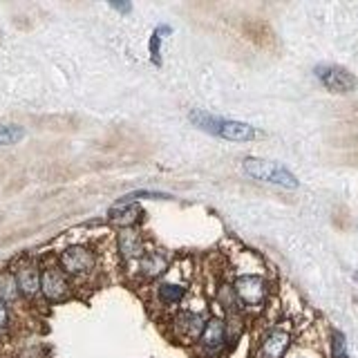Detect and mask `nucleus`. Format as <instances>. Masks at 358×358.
<instances>
[{
    "label": "nucleus",
    "mask_w": 358,
    "mask_h": 358,
    "mask_svg": "<svg viewBox=\"0 0 358 358\" xmlns=\"http://www.w3.org/2000/svg\"><path fill=\"white\" fill-rule=\"evenodd\" d=\"M191 121L200 128V130L226 139V142H251V139L260 135L251 123L235 121V119H222V117L208 114L204 110H193Z\"/></svg>",
    "instance_id": "nucleus-1"
},
{
    "label": "nucleus",
    "mask_w": 358,
    "mask_h": 358,
    "mask_svg": "<svg viewBox=\"0 0 358 358\" xmlns=\"http://www.w3.org/2000/svg\"><path fill=\"white\" fill-rule=\"evenodd\" d=\"M242 171L251 179H257V182L282 186V188H298V184H300L298 177L287 166L278 162H266V159L246 157L242 162Z\"/></svg>",
    "instance_id": "nucleus-2"
},
{
    "label": "nucleus",
    "mask_w": 358,
    "mask_h": 358,
    "mask_svg": "<svg viewBox=\"0 0 358 358\" xmlns=\"http://www.w3.org/2000/svg\"><path fill=\"white\" fill-rule=\"evenodd\" d=\"M316 78L323 87H327L334 94H350L358 87V78L341 65H316L314 69Z\"/></svg>",
    "instance_id": "nucleus-3"
},
{
    "label": "nucleus",
    "mask_w": 358,
    "mask_h": 358,
    "mask_svg": "<svg viewBox=\"0 0 358 358\" xmlns=\"http://www.w3.org/2000/svg\"><path fill=\"white\" fill-rule=\"evenodd\" d=\"M61 268L65 273L69 275H76V278H81V275H87V273H92L94 271V266H96V255L92 248H87L83 244H74V246H67L65 251L61 253Z\"/></svg>",
    "instance_id": "nucleus-4"
},
{
    "label": "nucleus",
    "mask_w": 358,
    "mask_h": 358,
    "mask_svg": "<svg viewBox=\"0 0 358 358\" xmlns=\"http://www.w3.org/2000/svg\"><path fill=\"white\" fill-rule=\"evenodd\" d=\"M235 298L246 307H260L266 298V280L262 275L255 273H244L237 275L233 282Z\"/></svg>",
    "instance_id": "nucleus-5"
},
{
    "label": "nucleus",
    "mask_w": 358,
    "mask_h": 358,
    "mask_svg": "<svg viewBox=\"0 0 358 358\" xmlns=\"http://www.w3.org/2000/svg\"><path fill=\"white\" fill-rule=\"evenodd\" d=\"M41 293L49 302H61L69 296V282L61 266H45L41 271Z\"/></svg>",
    "instance_id": "nucleus-6"
},
{
    "label": "nucleus",
    "mask_w": 358,
    "mask_h": 358,
    "mask_svg": "<svg viewBox=\"0 0 358 358\" xmlns=\"http://www.w3.org/2000/svg\"><path fill=\"white\" fill-rule=\"evenodd\" d=\"M117 248L119 253L126 262L137 260V257H144L146 255V248H144V237L137 228H121L117 233Z\"/></svg>",
    "instance_id": "nucleus-7"
},
{
    "label": "nucleus",
    "mask_w": 358,
    "mask_h": 358,
    "mask_svg": "<svg viewBox=\"0 0 358 358\" xmlns=\"http://www.w3.org/2000/svg\"><path fill=\"white\" fill-rule=\"evenodd\" d=\"M16 282L21 293L27 298H36L41 293V271L32 262H23L16 268Z\"/></svg>",
    "instance_id": "nucleus-8"
},
{
    "label": "nucleus",
    "mask_w": 358,
    "mask_h": 358,
    "mask_svg": "<svg viewBox=\"0 0 358 358\" xmlns=\"http://www.w3.org/2000/svg\"><path fill=\"white\" fill-rule=\"evenodd\" d=\"M291 345V336L284 330H271L262 341V358H282Z\"/></svg>",
    "instance_id": "nucleus-9"
},
{
    "label": "nucleus",
    "mask_w": 358,
    "mask_h": 358,
    "mask_svg": "<svg viewBox=\"0 0 358 358\" xmlns=\"http://www.w3.org/2000/svg\"><path fill=\"white\" fill-rule=\"evenodd\" d=\"M200 341L206 350H220V347L226 343V325L222 318H208Z\"/></svg>",
    "instance_id": "nucleus-10"
},
{
    "label": "nucleus",
    "mask_w": 358,
    "mask_h": 358,
    "mask_svg": "<svg viewBox=\"0 0 358 358\" xmlns=\"http://www.w3.org/2000/svg\"><path fill=\"white\" fill-rule=\"evenodd\" d=\"M204 318L200 314H195V312H182V314H177L175 316V327H177V332L182 334L184 338H200L202 332H204Z\"/></svg>",
    "instance_id": "nucleus-11"
},
{
    "label": "nucleus",
    "mask_w": 358,
    "mask_h": 358,
    "mask_svg": "<svg viewBox=\"0 0 358 358\" xmlns=\"http://www.w3.org/2000/svg\"><path fill=\"white\" fill-rule=\"evenodd\" d=\"M108 215H110V222L119 224L121 228H133V224H137V220L142 217V208H139L137 204L112 206Z\"/></svg>",
    "instance_id": "nucleus-12"
},
{
    "label": "nucleus",
    "mask_w": 358,
    "mask_h": 358,
    "mask_svg": "<svg viewBox=\"0 0 358 358\" xmlns=\"http://www.w3.org/2000/svg\"><path fill=\"white\" fill-rule=\"evenodd\" d=\"M139 268H142V275L151 278V280H153V278H159V275L166 271V268H168V260L159 251H151V253H146L142 257V262H139Z\"/></svg>",
    "instance_id": "nucleus-13"
},
{
    "label": "nucleus",
    "mask_w": 358,
    "mask_h": 358,
    "mask_svg": "<svg viewBox=\"0 0 358 358\" xmlns=\"http://www.w3.org/2000/svg\"><path fill=\"white\" fill-rule=\"evenodd\" d=\"M166 34H173L171 25H157L155 32L151 36V43H148V52H151V61L159 67L162 65V41Z\"/></svg>",
    "instance_id": "nucleus-14"
},
{
    "label": "nucleus",
    "mask_w": 358,
    "mask_h": 358,
    "mask_svg": "<svg viewBox=\"0 0 358 358\" xmlns=\"http://www.w3.org/2000/svg\"><path fill=\"white\" fill-rule=\"evenodd\" d=\"M184 296H186V289L182 284L164 282V284H159V289H157V298L164 305H179L184 300Z\"/></svg>",
    "instance_id": "nucleus-15"
},
{
    "label": "nucleus",
    "mask_w": 358,
    "mask_h": 358,
    "mask_svg": "<svg viewBox=\"0 0 358 358\" xmlns=\"http://www.w3.org/2000/svg\"><path fill=\"white\" fill-rule=\"evenodd\" d=\"M21 289H18V282H16V275L9 273V271H3L0 273V300L5 305L7 302H14Z\"/></svg>",
    "instance_id": "nucleus-16"
},
{
    "label": "nucleus",
    "mask_w": 358,
    "mask_h": 358,
    "mask_svg": "<svg viewBox=\"0 0 358 358\" xmlns=\"http://www.w3.org/2000/svg\"><path fill=\"white\" fill-rule=\"evenodd\" d=\"M25 139V128L18 123H0V148L14 146Z\"/></svg>",
    "instance_id": "nucleus-17"
},
{
    "label": "nucleus",
    "mask_w": 358,
    "mask_h": 358,
    "mask_svg": "<svg viewBox=\"0 0 358 358\" xmlns=\"http://www.w3.org/2000/svg\"><path fill=\"white\" fill-rule=\"evenodd\" d=\"M332 356L334 358H350L347 356V341L343 332H332Z\"/></svg>",
    "instance_id": "nucleus-18"
},
{
    "label": "nucleus",
    "mask_w": 358,
    "mask_h": 358,
    "mask_svg": "<svg viewBox=\"0 0 358 358\" xmlns=\"http://www.w3.org/2000/svg\"><path fill=\"white\" fill-rule=\"evenodd\" d=\"M9 323V312H7V305L0 300V330H5Z\"/></svg>",
    "instance_id": "nucleus-19"
},
{
    "label": "nucleus",
    "mask_w": 358,
    "mask_h": 358,
    "mask_svg": "<svg viewBox=\"0 0 358 358\" xmlns=\"http://www.w3.org/2000/svg\"><path fill=\"white\" fill-rule=\"evenodd\" d=\"M110 7L117 9V12H121V14H130L133 12V5L130 3H114V0H112Z\"/></svg>",
    "instance_id": "nucleus-20"
},
{
    "label": "nucleus",
    "mask_w": 358,
    "mask_h": 358,
    "mask_svg": "<svg viewBox=\"0 0 358 358\" xmlns=\"http://www.w3.org/2000/svg\"><path fill=\"white\" fill-rule=\"evenodd\" d=\"M354 280H356V282H358V271H356V273H354Z\"/></svg>",
    "instance_id": "nucleus-21"
}]
</instances>
